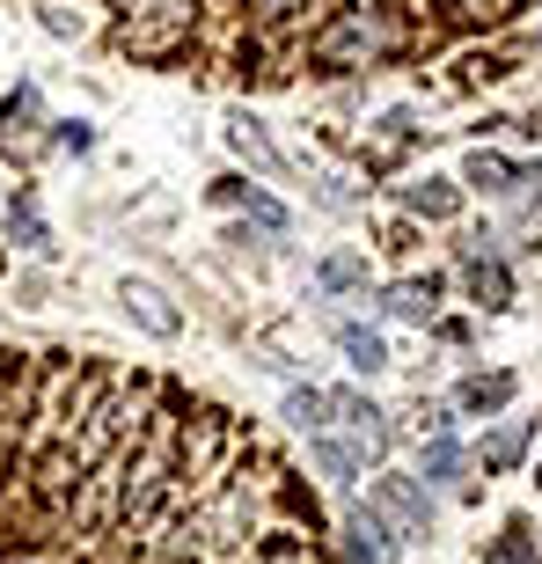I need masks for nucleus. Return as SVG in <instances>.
<instances>
[{"label":"nucleus","mask_w":542,"mask_h":564,"mask_svg":"<svg viewBox=\"0 0 542 564\" xmlns=\"http://www.w3.org/2000/svg\"><path fill=\"white\" fill-rule=\"evenodd\" d=\"M367 513H389L403 535H433V499H425L411 477H381L375 491H367Z\"/></svg>","instance_id":"obj_1"},{"label":"nucleus","mask_w":542,"mask_h":564,"mask_svg":"<svg viewBox=\"0 0 542 564\" xmlns=\"http://www.w3.org/2000/svg\"><path fill=\"white\" fill-rule=\"evenodd\" d=\"M330 411L345 419V433H353V462H359V455L375 462L381 447H389V419H381L367 397H353V389H345V397H330Z\"/></svg>","instance_id":"obj_2"},{"label":"nucleus","mask_w":542,"mask_h":564,"mask_svg":"<svg viewBox=\"0 0 542 564\" xmlns=\"http://www.w3.org/2000/svg\"><path fill=\"white\" fill-rule=\"evenodd\" d=\"M191 22V0H154V22H132V52H169L176 44V30Z\"/></svg>","instance_id":"obj_3"},{"label":"nucleus","mask_w":542,"mask_h":564,"mask_svg":"<svg viewBox=\"0 0 542 564\" xmlns=\"http://www.w3.org/2000/svg\"><path fill=\"white\" fill-rule=\"evenodd\" d=\"M433 301H440V279H397V286L381 293V308L397 315V323H433Z\"/></svg>","instance_id":"obj_4"},{"label":"nucleus","mask_w":542,"mask_h":564,"mask_svg":"<svg viewBox=\"0 0 542 564\" xmlns=\"http://www.w3.org/2000/svg\"><path fill=\"white\" fill-rule=\"evenodd\" d=\"M345 557L353 564H389V535H381L375 513H353V521H345Z\"/></svg>","instance_id":"obj_5"},{"label":"nucleus","mask_w":542,"mask_h":564,"mask_svg":"<svg viewBox=\"0 0 542 564\" xmlns=\"http://www.w3.org/2000/svg\"><path fill=\"white\" fill-rule=\"evenodd\" d=\"M315 52H323V59H345V52H381V30H375L367 15H345L330 37L315 44Z\"/></svg>","instance_id":"obj_6"},{"label":"nucleus","mask_w":542,"mask_h":564,"mask_svg":"<svg viewBox=\"0 0 542 564\" xmlns=\"http://www.w3.org/2000/svg\"><path fill=\"white\" fill-rule=\"evenodd\" d=\"M462 184H477L484 198H506V191L521 184V169L499 162V154H469V169H462Z\"/></svg>","instance_id":"obj_7"},{"label":"nucleus","mask_w":542,"mask_h":564,"mask_svg":"<svg viewBox=\"0 0 542 564\" xmlns=\"http://www.w3.org/2000/svg\"><path fill=\"white\" fill-rule=\"evenodd\" d=\"M506 403H513V375H469L462 381V411H506Z\"/></svg>","instance_id":"obj_8"},{"label":"nucleus","mask_w":542,"mask_h":564,"mask_svg":"<svg viewBox=\"0 0 542 564\" xmlns=\"http://www.w3.org/2000/svg\"><path fill=\"white\" fill-rule=\"evenodd\" d=\"M469 293H477L484 308H506V301H513V279H506L499 257H484V250H477V264H469Z\"/></svg>","instance_id":"obj_9"},{"label":"nucleus","mask_w":542,"mask_h":564,"mask_svg":"<svg viewBox=\"0 0 542 564\" xmlns=\"http://www.w3.org/2000/svg\"><path fill=\"white\" fill-rule=\"evenodd\" d=\"M337 345H345V359H353L359 375H381V367H389V345H381L375 330H359V323H345V330H337Z\"/></svg>","instance_id":"obj_10"},{"label":"nucleus","mask_w":542,"mask_h":564,"mask_svg":"<svg viewBox=\"0 0 542 564\" xmlns=\"http://www.w3.org/2000/svg\"><path fill=\"white\" fill-rule=\"evenodd\" d=\"M126 301H132V315H140V323H147L154 337L176 330V308H162V293H154V286H126Z\"/></svg>","instance_id":"obj_11"},{"label":"nucleus","mask_w":542,"mask_h":564,"mask_svg":"<svg viewBox=\"0 0 542 564\" xmlns=\"http://www.w3.org/2000/svg\"><path fill=\"white\" fill-rule=\"evenodd\" d=\"M8 235H15L22 250H52V235H44V220H37V206H30V198H15V206H8Z\"/></svg>","instance_id":"obj_12"},{"label":"nucleus","mask_w":542,"mask_h":564,"mask_svg":"<svg viewBox=\"0 0 542 564\" xmlns=\"http://www.w3.org/2000/svg\"><path fill=\"white\" fill-rule=\"evenodd\" d=\"M403 206H411V213H425V220H447V213H455L462 198H455L447 184H411V191H403Z\"/></svg>","instance_id":"obj_13"},{"label":"nucleus","mask_w":542,"mask_h":564,"mask_svg":"<svg viewBox=\"0 0 542 564\" xmlns=\"http://www.w3.org/2000/svg\"><path fill=\"white\" fill-rule=\"evenodd\" d=\"M213 198H235V206H250L257 220H264V228H286V206H271L264 191H250V184H220Z\"/></svg>","instance_id":"obj_14"},{"label":"nucleus","mask_w":542,"mask_h":564,"mask_svg":"<svg viewBox=\"0 0 542 564\" xmlns=\"http://www.w3.org/2000/svg\"><path fill=\"white\" fill-rule=\"evenodd\" d=\"M286 419L301 425V433H323V425H330V397H315V389H293Z\"/></svg>","instance_id":"obj_15"},{"label":"nucleus","mask_w":542,"mask_h":564,"mask_svg":"<svg viewBox=\"0 0 542 564\" xmlns=\"http://www.w3.org/2000/svg\"><path fill=\"white\" fill-rule=\"evenodd\" d=\"M228 140H235V147H242V154H250V162H264V169H286V162H279V147H271V140H264V126H257V118H242V126H235V132H228Z\"/></svg>","instance_id":"obj_16"},{"label":"nucleus","mask_w":542,"mask_h":564,"mask_svg":"<svg viewBox=\"0 0 542 564\" xmlns=\"http://www.w3.org/2000/svg\"><path fill=\"white\" fill-rule=\"evenodd\" d=\"M462 469V447L455 440H433V447H425V477H455Z\"/></svg>","instance_id":"obj_17"},{"label":"nucleus","mask_w":542,"mask_h":564,"mask_svg":"<svg viewBox=\"0 0 542 564\" xmlns=\"http://www.w3.org/2000/svg\"><path fill=\"white\" fill-rule=\"evenodd\" d=\"M359 279H367V264H359V257H330V264H323V286H359Z\"/></svg>","instance_id":"obj_18"},{"label":"nucleus","mask_w":542,"mask_h":564,"mask_svg":"<svg viewBox=\"0 0 542 564\" xmlns=\"http://www.w3.org/2000/svg\"><path fill=\"white\" fill-rule=\"evenodd\" d=\"M44 30H59V37H82V30H88V15H74L66 0H52V8H44Z\"/></svg>","instance_id":"obj_19"},{"label":"nucleus","mask_w":542,"mask_h":564,"mask_svg":"<svg viewBox=\"0 0 542 564\" xmlns=\"http://www.w3.org/2000/svg\"><path fill=\"white\" fill-rule=\"evenodd\" d=\"M521 447H528V425H506V433L491 440V462L506 469V462H521Z\"/></svg>","instance_id":"obj_20"},{"label":"nucleus","mask_w":542,"mask_h":564,"mask_svg":"<svg viewBox=\"0 0 542 564\" xmlns=\"http://www.w3.org/2000/svg\"><path fill=\"white\" fill-rule=\"evenodd\" d=\"M513 0H462V15H477V22H491V15H506Z\"/></svg>","instance_id":"obj_21"},{"label":"nucleus","mask_w":542,"mask_h":564,"mask_svg":"<svg viewBox=\"0 0 542 564\" xmlns=\"http://www.w3.org/2000/svg\"><path fill=\"white\" fill-rule=\"evenodd\" d=\"M264 8H293V0H264Z\"/></svg>","instance_id":"obj_22"},{"label":"nucleus","mask_w":542,"mask_h":564,"mask_svg":"<svg viewBox=\"0 0 542 564\" xmlns=\"http://www.w3.org/2000/svg\"><path fill=\"white\" fill-rule=\"evenodd\" d=\"M535 484H542V477H535Z\"/></svg>","instance_id":"obj_23"}]
</instances>
